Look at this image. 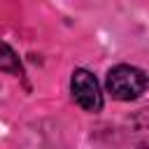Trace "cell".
<instances>
[{
  "label": "cell",
  "instance_id": "6da1fadb",
  "mask_svg": "<svg viewBox=\"0 0 149 149\" xmlns=\"http://www.w3.org/2000/svg\"><path fill=\"white\" fill-rule=\"evenodd\" d=\"M149 86L147 72L133 65H116L107 72V91L116 100H135Z\"/></svg>",
  "mask_w": 149,
  "mask_h": 149
},
{
  "label": "cell",
  "instance_id": "7a4b0ae2",
  "mask_svg": "<svg viewBox=\"0 0 149 149\" xmlns=\"http://www.w3.org/2000/svg\"><path fill=\"white\" fill-rule=\"evenodd\" d=\"M70 88H72V98L77 100V105L84 107L86 112H100L102 109L100 84L88 70H84V68L74 70L72 79H70Z\"/></svg>",
  "mask_w": 149,
  "mask_h": 149
},
{
  "label": "cell",
  "instance_id": "3957f363",
  "mask_svg": "<svg viewBox=\"0 0 149 149\" xmlns=\"http://www.w3.org/2000/svg\"><path fill=\"white\" fill-rule=\"evenodd\" d=\"M2 70L9 74H21V65L16 63V56L9 44H5V56H2Z\"/></svg>",
  "mask_w": 149,
  "mask_h": 149
}]
</instances>
